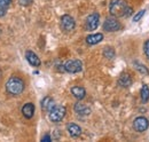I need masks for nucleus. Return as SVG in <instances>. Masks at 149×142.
I'll return each instance as SVG.
<instances>
[{
  "instance_id": "1",
  "label": "nucleus",
  "mask_w": 149,
  "mask_h": 142,
  "mask_svg": "<svg viewBox=\"0 0 149 142\" xmlns=\"http://www.w3.org/2000/svg\"><path fill=\"white\" fill-rule=\"evenodd\" d=\"M109 12L113 17H129L133 14V9L124 0H111Z\"/></svg>"
},
{
  "instance_id": "2",
  "label": "nucleus",
  "mask_w": 149,
  "mask_h": 142,
  "mask_svg": "<svg viewBox=\"0 0 149 142\" xmlns=\"http://www.w3.org/2000/svg\"><path fill=\"white\" fill-rule=\"evenodd\" d=\"M6 90L13 96H17L24 90V81L19 77H10L6 84Z\"/></svg>"
},
{
  "instance_id": "3",
  "label": "nucleus",
  "mask_w": 149,
  "mask_h": 142,
  "mask_svg": "<svg viewBox=\"0 0 149 142\" xmlns=\"http://www.w3.org/2000/svg\"><path fill=\"white\" fill-rule=\"evenodd\" d=\"M65 113H67L65 106H55L49 112H48V117H49V120H51V122H53V123H58V122H61V120L65 117Z\"/></svg>"
},
{
  "instance_id": "4",
  "label": "nucleus",
  "mask_w": 149,
  "mask_h": 142,
  "mask_svg": "<svg viewBox=\"0 0 149 142\" xmlns=\"http://www.w3.org/2000/svg\"><path fill=\"white\" fill-rule=\"evenodd\" d=\"M83 69V63L80 60H69L64 64V70L69 73H77Z\"/></svg>"
},
{
  "instance_id": "5",
  "label": "nucleus",
  "mask_w": 149,
  "mask_h": 142,
  "mask_svg": "<svg viewBox=\"0 0 149 142\" xmlns=\"http://www.w3.org/2000/svg\"><path fill=\"white\" fill-rule=\"evenodd\" d=\"M122 28L120 23L116 19L115 17H108L106 18L104 23H103V30L107 32H115L118 31Z\"/></svg>"
},
{
  "instance_id": "6",
  "label": "nucleus",
  "mask_w": 149,
  "mask_h": 142,
  "mask_svg": "<svg viewBox=\"0 0 149 142\" xmlns=\"http://www.w3.org/2000/svg\"><path fill=\"white\" fill-rule=\"evenodd\" d=\"M99 22H100V15L97 13H92L91 15H88L85 22V28L88 31H94L97 26H99Z\"/></svg>"
},
{
  "instance_id": "7",
  "label": "nucleus",
  "mask_w": 149,
  "mask_h": 142,
  "mask_svg": "<svg viewBox=\"0 0 149 142\" xmlns=\"http://www.w3.org/2000/svg\"><path fill=\"white\" fill-rule=\"evenodd\" d=\"M76 26V22L74 17H71L70 15H63L61 17V28L64 32H70L72 31Z\"/></svg>"
},
{
  "instance_id": "8",
  "label": "nucleus",
  "mask_w": 149,
  "mask_h": 142,
  "mask_svg": "<svg viewBox=\"0 0 149 142\" xmlns=\"http://www.w3.org/2000/svg\"><path fill=\"white\" fill-rule=\"evenodd\" d=\"M133 127H134V129H135L136 132H140V133L145 132L149 127L148 119H147L146 117H142V116L135 118L134 122H133Z\"/></svg>"
},
{
  "instance_id": "9",
  "label": "nucleus",
  "mask_w": 149,
  "mask_h": 142,
  "mask_svg": "<svg viewBox=\"0 0 149 142\" xmlns=\"http://www.w3.org/2000/svg\"><path fill=\"white\" fill-rule=\"evenodd\" d=\"M25 58H26V61L32 65V67H40V64H41V62H40V58L38 57V55L35 52H32V51H28L26 53H25Z\"/></svg>"
},
{
  "instance_id": "10",
  "label": "nucleus",
  "mask_w": 149,
  "mask_h": 142,
  "mask_svg": "<svg viewBox=\"0 0 149 142\" xmlns=\"http://www.w3.org/2000/svg\"><path fill=\"white\" fill-rule=\"evenodd\" d=\"M74 112L79 116H88L91 113V108L87 106L84 103H80V102H77L74 104Z\"/></svg>"
},
{
  "instance_id": "11",
  "label": "nucleus",
  "mask_w": 149,
  "mask_h": 142,
  "mask_svg": "<svg viewBox=\"0 0 149 142\" xmlns=\"http://www.w3.org/2000/svg\"><path fill=\"white\" fill-rule=\"evenodd\" d=\"M22 113L28 119L32 118L33 115H35V104L33 103H30V102L29 103H25L23 106V108H22Z\"/></svg>"
},
{
  "instance_id": "12",
  "label": "nucleus",
  "mask_w": 149,
  "mask_h": 142,
  "mask_svg": "<svg viewBox=\"0 0 149 142\" xmlns=\"http://www.w3.org/2000/svg\"><path fill=\"white\" fill-rule=\"evenodd\" d=\"M132 78H131V76L129 73H122L120 76H119V78H118V85L119 86H122V87H130L131 85H132Z\"/></svg>"
},
{
  "instance_id": "13",
  "label": "nucleus",
  "mask_w": 149,
  "mask_h": 142,
  "mask_svg": "<svg viewBox=\"0 0 149 142\" xmlns=\"http://www.w3.org/2000/svg\"><path fill=\"white\" fill-rule=\"evenodd\" d=\"M54 106H55V103H54V100L52 97L46 96V97L42 99V101H41V108H42L44 111L49 112Z\"/></svg>"
},
{
  "instance_id": "14",
  "label": "nucleus",
  "mask_w": 149,
  "mask_h": 142,
  "mask_svg": "<svg viewBox=\"0 0 149 142\" xmlns=\"http://www.w3.org/2000/svg\"><path fill=\"white\" fill-rule=\"evenodd\" d=\"M71 94L74 95L77 100H83L85 96H86V90L84 87H80V86H74L71 88Z\"/></svg>"
},
{
  "instance_id": "15",
  "label": "nucleus",
  "mask_w": 149,
  "mask_h": 142,
  "mask_svg": "<svg viewBox=\"0 0 149 142\" xmlns=\"http://www.w3.org/2000/svg\"><path fill=\"white\" fill-rule=\"evenodd\" d=\"M67 129H68L69 134H70L72 138H77V136H79V135L81 134V128H80L77 124H74V123L68 124Z\"/></svg>"
},
{
  "instance_id": "16",
  "label": "nucleus",
  "mask_w": 149,
  "mask_h": 142,
  "mask_svg": "<svg viewBox=\"0 0 149 142\" xmlns=\"http://www.w3.org/2000/svg\"><path fill=\"white\" fill-rule=\"evenodd\" d=\"M103 40V35L102 33H94L86 37V42L88 45H96Z\"/></svg>"
},
{
  "instance_id": "17",
  "label": "nucleus",
  "mask_w": 149,
  "mask_h": 142,
  "mask_svg": "<svg viewBox=\"0 0 149 142\" xmlns=\"http://www.w3.org/2000/svg\"><path fill=\"white\" fill-rule=\"evenodd\" d=\"M10 3H12V0H0V17H3L6 15Z\"/></svg>"
},
{
  "instance_id": "18",
  "label": "nucleus",
  "mask_w": 149,
  "mask_h": 142,
  "mask_svg": "<svg viewBox=\"0 0 149 142\" xmlns=\"http://www.w3.org/2000/svg\"><path fill=\"white\" fill-rule=\"evenodd\" d=\"M140 96H141V101H142L143 103L148 102V100H149V87H148V85H146V84H143V85H142V87H141V89H140Z\"/></svg>"
},
{
  "instance_id": "19",
  "label": "nucleus",
  "mask_w": 149,
  "mask_h": 142,
  "mask_svg": "<svg viewBox=\"0 0 149 142\" xmlns=\"http://www.w3.org/2000/svg\"><path fill=\"white\" fill-rule=\"evenodd\" d=\"M134 68L139 71L141 74H146V76H148V74H149L148 68H147L145 64L140 63V62H134Z\"/></svg>"
},
{
  "instance_id": "20",
  "label": "nucleus",
  "mask_w": 149,
  "mask_h": 142,
  "mask_svg": "<svg viewBox=\"0 0 149 142\" xmlns=\"http://www.w3.org/2000/svg\"><path fill=\"white\" fill-rule=\"evenodd\" d=\"M103 56L108 60H112L115 57V49L112 47H106L103 49Z\"/></svg>"
},
{
  "instance_id": "21",
  "label": "nucleus",
  "mask_w": 149,
  "mask_h": 142,
  "mask_svg": "<svg viewBox=\"0 0 149 142\" xmlns=\"http://www.w3.org/2000/svg\"><path fill=\"white\" fill-rule=\"evenodd\" d=\"M145 13H146V10H145V9H141L140 12H138V13L133 16V22H139V21L142 18V16L145 15Z\"/></svg>"
},
{
  "instance_id": "22",
  "label": "nucleus",
  "mask_w": 149,
  "mask_h": 142,
  "mask_svg": "<svg viewBox=\"0 0 149 142\" xmlns=\"http://www.w3.org/2000/svg\"><path fill=\"white\" fill-rule=\"evenodd\" d=\"M143 53L147 56V58L149 60V39L145 41V45H143Z\"/></svg>"
},
{
  "instance_id": "23",
  "label": "nucleus",
  "mask_w": 149,
  "mask_h": 142,
  "mask_svg": "<svg viewBox=\"0 0 149 142\" xmlns=\"http://www.w3.org/2000/svg\"><path fill=\"white\" fill-rule=\"evenodd\" d=\"M31 1H32V0H19V3L23 5V6H26V5L31 3Z\"/></svg>"
},
{
  "instance_id": "24",
  "label": "nucleus",
  "mask_w": 149,
  "mask_h": 142,
  "mask_svg": "<svg viewBox=\"0 0 149 142\" xmlns=\"http://www.w3.org/2000/svg\"><path fill=\"white\" fill-rule=\"evenodd\" d=\"M41 141H44V142H48V141H51V136L47 134V135H45L42 139H41Z\"/></svg>"
}]
</instances>
